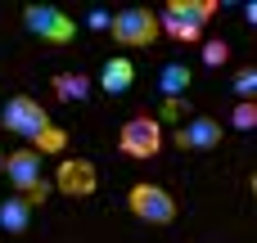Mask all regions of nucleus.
Masks as SVG:
<instances>
[{"label": "nucleus", "mask_w": 257, "mask_h": 243, "mask_svg": "<svg viewBox=\"0 0 257 243\" xmlns=\"http://www.w3.org/2000/svg\"><path fill=\"white\" fill-rule=\"evenodd\" d=\"M212 14H217V0H167L158 14V32H167L181 45H194Z\"/></svg>", "instance_id": "f257e3e1"}, {"label": "nucleus", "mask_w": 257, "mask_h": 243, "mask_svg": "<svg viewBox=\"0 0 257 243\" xmlns=\"http://www.w3.org/2000/svg\"><path fill=\"white\" fill-rule=\"evenodd\" d=\"M5 176H9V185L18 189V198H27L32 207L45 203L50 189H54V185L41 176V153H32V149H14V153H5Z\"/></svg>", "instance_id": "f03ea898"}, {"label": "nucleus", "mask_w": 257, "mask_h": 243, "mask_svg": "<svg viewBox=\"0 0 257 243\" xmlns=\"http://www.w3.org/2000/svg\"><path fill=\"white\" fill-rule=\"evenodd\" d=\"M108 36L117 45H131V50H145L158 41V14L154 9H117L113 23H108Z\"/></svg>", "instance_id": "7ed1b4c3"}, {"label": "nucleus", "mask_w": 257, "mask_h": 243, "mask_svg": "<svg viewBox=\"0 0 257 243\" xmlns=\"http://www.w3.org/2000/svg\"><path fill=\"white\" fill-rule=\"evenodd\" d=\"M23 23H27V32L41 36L45 45H72V36H77V23H72L63 9H54V5H27V9H23Z\"/></svg>", "instance_id": "20e7f679"}, {"label": "nucleus", "mask_w": 257, "mask_h": 243, "mask_svg": "<svg viewBox=\"0 0 257 243\" xmlns=\"http://www.w3.org/2000/svg\"><path fill=\"white\" fill-rule=\"evenodd\" d=\"M0 126H9V131L23 135V140H36V135L50 126V113H45L32 95H14V99L0 104Z\"/></svg>", "instance_id": "39448f33"}, {"label": "nucleus", "mask_w": 257, "mask_h": 243, "mask_svg": "<svg viewBox=\"0 0 257 243\" xmlns=\"http://www.w3.org/2000/svg\"><path fill=\"white\" fill-rule=\"evenodd\" d=\"M126 207H131L145 225H172V221H176V198H172L163 185H131Z\"/></svg>", "instance_id": "423d86ee"}, {"label": "nucleus", "mask_w": 257, "mask_h": 243, "mask_svg": "<svg viewBox=\"0 0 257 243\" xmlns=\"http://www.w3.org/2000/svg\"><path fill=\"white\" fill-rule=\"evenodd\" d=\"M117 149L126 158H154L163 149V126L158 117H131L122 131H117Z\"/></svg>", "instance_id": "0eeeda50"}, {"label": "nucleus", "mask_w": 257, "mask_h": 243, "mask_svg": "<svg viewBox=\"0 0 257 243\" xmlns=\"http://www.w3.org/2000/svg\"><path fill=\"white\" fill-rule=\"evenodd\" d=\"M221 135H226L221 122H212V117H185L172 140H176V149H185V153H208V149L221 144Z\"/></svg>", "instance_id": "6e6552de"}, {"label": "nucleus", "mask_w": 257, "mask_h": 243, "mask_svg": "<svg viewBox=\"0 0 257 243\" xmlns=\"http://www.w3.org/2000/svg\"><path fill=\"white\" fill-rule=\"evenodd\" d=\"M95 185H99V171H95L90 158H68V162H59V176H54V189H59V194H68V198H90Z\"/></svg>", "instance_id": "1a4fd4ad"}, {"label": "nucleus", "mask_w": 257, "mask_h": 243, "mask_svg": "<svg viewBox=\"0 0 257 243\" xmlns=\"http://www.w3.org/2000/svg\"><path fill=\"white\" fill-rule=\"evenodd\" d=\"M131 81H136V68H131V59H122V54H113V59L104 63V72H99V90H108L113 99L126 95Z\"/></svg>", "instance_id": "9d476101"}, {"label": "nucleus", "mask_w": 257, "mask_h": 243, "mask_svg": "<svg viewBox=\"0 0 257 243\" xmlns=\"http://www.w3.org/2000/svg\"><path fill=\"white\" fill-rule=\"evenodd\" d=\"M190 81H194V72H190L185 63H176V59H167V63L158 68V90H163L167 99H181V95L190 90Z\"/></svg>", "instance_id": "9b49d317"}, {"label": "nucleus", "mask_w": 257, "mask_h": 243, "mask_svg": "<svg viewBox=\"0 0 257 243\" xmlns=\"http://www.w3.org/2000/svg\"><path fill=\"white\" fill-rule=\"evenodd\" d=\"M32 225V203L27 198H5L0 203V230L5 234H27Z\"/></svg>", "instance_id": "f8f14e48"}, {"label": "nucleus", "mask_w": 257, "mask_h": 243, "mask_svg": "<svg viewBox=\"0 0 257 243\" xmlns=\"http://www.w3.org/2000/svg\"><path fill=\"white\" fill-rule=\"evenodd\" d=\"M54 90H59V99L77 104V99H86V95H90V81H86L81 72H59V77H54Z\"/></svg>", "instance_id": "ddd939ff"}, {"label": "nucleus", "mask_w": 257, "mask_h": 243, "mask_svg": "<svg viewBox=\"0 0 257 243\" xmlns=\"http://www.w3.org/2000/svg\"><path fill=\"white\" fill-rule=\"evenodd\" d=\"M63 149H68V135H63L54 122H50V126L32 140V153H41V158H45V153H63Z\"/></svg>", "instance_id": "4468645a"}, {"label": "nucleus", "mask_w": 257, "mask_h": 243, "mask_svg": "<svg viewBox=\"0 0 257 243\" xmlns=\"http://www.w3.org/2000/svg\"><path fill=\"white\" fill-rule=\"evenodd\" d=\"M235 95H239V104H253V95H257V72L253 68H239L235 72V86H230Z\"/></svg>", "instance_id": "2eb2a0df"}, {"label": "nucleus", "mask_w": 257, "mask_h": 243, "mask_svg": "<svg viewBox=\"0 0 257 243\" xmlns=\"http://www.w3.org/2000/svg\"><path fill=\"white\" fill-rule=\"evenodd\" d=\"M226 59H230V45L226 41H203V63L208 68H221Z\"/></svg>", "instance_id": "dca6fc26"}, {"label": "nucleus", "mask_w": 257, "mask_h": 243, "mask_svg": "<svg viewBox=\"0 0 257 243\" xmlns=\"http://www.w3.org/2000/svg\"><path fill=\"white\" fill-rule=\"evenodd\" d=\"M230 126H235V131H253L257 126V104H239V108L230 113Z\"/></svg>", "instance_id": "f3484780"}, {"label": "nucleus", "mask_w": 257, "mask_h": 243, "mask_svg": "<svg viewBox=\"0 0 257 243\" xmlns=\"http://www.w3.org/2000/svg\"><path fill=\"white\" fill-rule=\"evenodd\" d=\"M86 23H90L95 32H108V23H113V14H108V9H90V14H86Z\"/></svg>", "instance_id": "a211bd4d"}, {"label": "nucleus", "mask_w": 257, "mask_h": 243, "mask_svg": "<svg viewBox=\"0 0 257 243\" xmlns=\"http://www.w3.org/2000/svg\"><path fill=\"white\" fill-rule=\"evenodd\" d=\"M181 113H185V108H181V99H167V104H163V117H158V126H163V122H176Z\"/></svg>", "instance_id": "6ab92c4d"}, {"label": "nucleus", "mask_w": 257, "mask_h": 243, "mask_svg": "<svg viewBox=\"0 0 257 243\" xmlns=\"http://www.w3.org/2000/svg\"><path fill=\"white\" fill-rule=\"evenodd\" d=\"M0 176H5V149H0Z\"/></svg>", "instance_id": "aec40b11"}]
</instances>
